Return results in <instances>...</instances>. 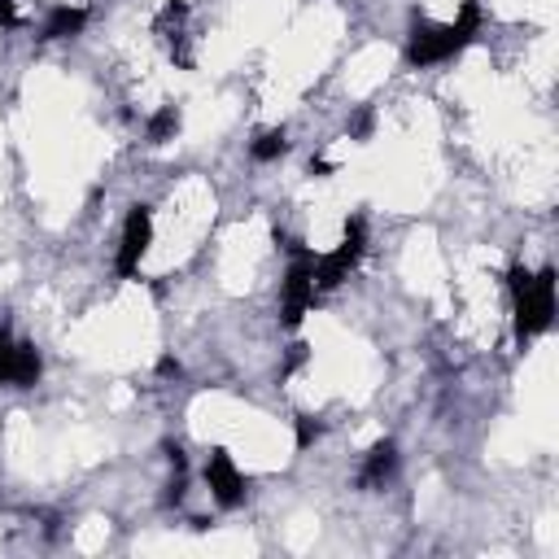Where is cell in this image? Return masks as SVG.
I'll list each match as a JSON object with an SVG mask.
<instances>
[{
	"mask_svg": "<svg viewBox=\"0 0 559 559\" xmlns=\"http://www.w3.org/2000/svg\"><path fill=\"white\" fill-rule=\"evenodd\" d=\"M511 314H515L520 341H533L537 332L550 328V319H555V271L550 266H542V271L515 266L511 271Z\"/></svg>",
	"mask_w": 559,
	"mask_h": 559,
	"instance_id": "1",
	"label": "cell"
},
{
	"mask_svg": "<svg viewBox=\"0 0 559 559\" xmlns=\"http://www.w3.org/2000/svg\"><path fill=\"white\" fill-rule=\"evenodd\" d=\"M205 485H210L214 502L227 507V511L245 502V472L236 467V459H231L227 450H214V454L205 459Z\"/></svg>",
	"mask_w": 559,
	"mask_h": 559,
	"instance_id": "7",
	"label": "cell"
},
{
	"mask_svg": "<svg viewBox=\"0 0 559 559\" xmlns=\"http://www.w3.org/2000/svg\"><path fill=\"white\" fill-rule=\"evenodd\" d=\"M17 0H0V26H17Z\"/></svg>",
	"mask_w": 559,
	"mask_h": 559,
	"instance_id": "13",
	"label": "cell"
},
{
	"mask_svg": "<svg viewBox=\"0 0 559 559\" xmlns=\"http://www.w3.org/2000/svg\"><path fill=\"white\" fill-rule=\"evenodd\" d=\"M319 297V280H314V253L310 249H293V262L284 271V323L297 328L306 319V310Z\"/></svg>",
	"mask_w": 559,
	"mask_h": 559,
	"instance_id": "4",
	"label": "cell"
},
{
	"mask_svg": "<svg viewBox=\"0 0 559 559\" xmlns=\"http://www.w3.org/2000/svg\"><path fill=\"white\" fill-rule=\"evenodd\" d=\"M4 341H9V328H4V323H0V345H4Z\"/></svg>",
	"mask_w": 559,
	"mask_h": 559,
	"instance_id": "15",
	"label": "cell"
},
{
	"mask_svg": "<svg viewBox=\"0 0 559 559\" xmlns=\"http://www.w3.org/2000/svg\"><path fill=\"white\" fill-rule=\"evenodd\" d=\"M249 153H253V162H275V157H284L288 153V135L275 127V131H262L253 144H249Z\"/></svg>",
	"mask_w": 559,
	"mask_h": 559,
	"instance_id": "12",
	"label": "cell"
},
{
	"mask_svg": "<svg viewBox=\"0 0 559 559\" xmlns=\"http://www.w3.org/2000/svg\"><path fill=\"white\" fill-rule=\"evenodd\" d=\"M393 472H397V445H393V441H376V445L362 454V463H358V485H362V489H380Z\"/></svg>",
	"mask_w": 559,
	"mask_h": 559,
	"instance_id": "9",
	"label": "cell"
},
{
	"mask_svg": "<svg viewBox=\"0 0 559 559\" xmlns=\"http://www.w3.org/2000/svg\"><path fill=\"white\" fill-rule=\"evenodd\" d=\"M39 371H44V362H39L35 345H26V341H4L0 345V384L26 389V384L39 380Z\"/></svg>",
	"mask_w": 559,
	"mask_h": 559,
	"instance_id": "8",
	"label": "cell"
},
{
	"mask_svg": "<svg viewBox=\"0 0 559 559\" xmlns=\"http://www.w3.org/2000/svg\"><path fill=\"white\" fill-rule=\"evenodd\" d=\"M476 31H480V4L467 0L454 22H445V26H415V35H411V44H406V61H411V66L450 61L454 52H463V48L472 44Z\"/></svg>",
	"mask_w": 559,
	"mask_h": 559,
	"instance_id": "2",
	"label": "cell"
},
{
	"mask_svg": "<svg viewBox=\"0 0 559 559\" xmlns=\"http://www.w3.org/2000/svg\"><path fill=\"white\" fill-rule=\"evenodd\" d=\"M362 249H367V223H362V218H349L345 231H341V240H336V249H328V253L314 258L319 293H328V288H336L341 280H349V271L358 266Z\"/></svg>",
	"mask_w": 559,
	"mask_h": 559,
	"instance_id": "3",
	"label": "cell"
},
{
	"mask_svg": "<svg viewBox=\"0 0 559 559\" xmlns=\"http://www.w3.org/2000/svg\"><path fill=\"white\" fill-rule=\"evenodd\" d=\"M153 35H157V44L166 48V57L175 66H192V52H188V4L183 0L162 4V13L153 17Z\"/></svg>",
	"mask_w": 559,
	"mask_h": 559,
	"instance_id": "6",
	"label": "cell"
},
{
	"mask_svg": "<svg viewBox=\"0 0 559 559\" xmlns=\"http://www.w3.org/2000/svg\"><path fill=\"white\" fill-rule=\"evenodd\" d=\"M179 122H183V118H179V105H162V109L148 118V127H144V131H148V144H170V140L179 135Z\"/></svg>",
	"mask_w": 559,
	"mask_h": 559,
	"instance_id": "11",
	"label": "cell"
},
{
	"mask_svg": "<svg viewBox=\"0 0 559 559\" xmlns=\"http://www.w3.org/2000/svg\"><path fill=\"white\" fill-rule=\"evenodd\" d=\"M314 437H319V424H310V419H301V424H297V445H310Z\"/></svg>",
	"mask_w": 559,
	"mask_h": 559,
	"instance_id": "14",
	"label": "cell"
},
{
	"mask_svg": "<svg viewBox=\"0 0 559 559\" xmlns=\"http://www.w3.org/2000/svg\"><path fill=\"white\" fill-rule=\"evenodd\" d=\"M87 26V9L83 4H57L44 22V39H70Z\"/></svg>",
	"mask_w": 559,
	"mask_h": 559,
	"instance_id": "10",
	"label": "cell"
},
{
	"mask_svg": "<svg viewBox=\"0 0 559 559\" xmlns=\"http://www.w3.org/2000/svg\"><path fill=\"white\" fill-rule=\"evenodd\" d=\"M153 245V210L148 205H131L122 218V236H118V253H114V271L127 280L140 271L144 253Z\"/></svg>",
	"mask_w": 559,
	"mask_h": 559,
	"instance_id": "5",
	"label": "cell"
}]
</instances>
